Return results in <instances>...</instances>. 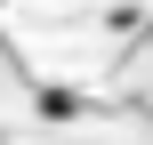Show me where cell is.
Returning <instances> with one entry per match:
<instances>
[{
    "mask_svg": "<svg viewBox=\"0 0 153 145\" xmlns=\"http://www.w3.org/2000/svg\"><path fill=\"white\" fill-rule=\"evenodd\" d=\"M145 40H153V24H145Z\"/></svg>",
    "mask_w": 153,
    "mask_h": 145,
    "instance_id": "obj_1",
    "label": "cell"
}]
</instances>
